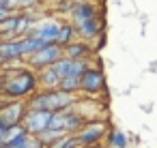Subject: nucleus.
Listing matches in <instances>:
<instances>
[{
  "label": "nucleus",
  "mask_w": 157,
  "mask_h": 148,
  "mask_svg": "<svg viewBox=\"0 0 157 148\" xmlns=\"http://www.w3.org/2000/svg\"><path fill=\"white\" fill-rule=\"evenodd\" d=\"M39 88H41L39 71L30 69L26 60L2 65V99L5 101H13V99L28 101Z\"/></svg>",
  "instance_id": "nucleus-1"
},
{
  "label": "nucleus",
  "mask_w": 157,
  "mask_h": 148,
  "mask_svg": "<svg viewBox=\"0 0 157 148\" xmlns=\"http://www.w3.org/2000/svg\"><path fill=\"white\" fill-rule=\"evenodd\" d=\"M80 97L82 94L67 92L63 88H39L28 99V105H30V109H43V112H54L56 114V112L73 107L80 101Z\"/></svg>",
  "instance_id": "nucleus-2"
},
{
  "label": "nucleus",
  "mask_w": 157,
  "mask_h": 148,
  "mask_svg": "<svg viewBox=\"0 0 157 148\" xmlns=\"http://www.w3.org/2000/svg\"><path fill=\"white\" fill-rule=\"evenodd\" d=\"M101 92H105V75H103V69L99 65L90 62V67L82 75L80 94L82 97H88V99H99Z\"/></svg>",
  "instance_id": "nucleus-3"
},
{
  "label": "nucleus",
  "mask_w": 157,
  "mask_h": 148,
  "mask_svg": "<svg viewBox=\"0 0 157 148\" xmlns=\"http://www.w3.org/2000/svg\"><path fill=\"white\" fill-rule=\"evenodd\" d=\"M65 58V47L58 45V43H48L45 47H41L39 52H35L33 56L26 58V65L35 71H43L52 65H56L58 60Z\"/></svg>",
  "instance_id": "nucleus-4"
},
{
  "label": "nucleus",
  "mask_w": 157,
  "mask_h": 148,
  "mask_svg": "<svg viewBox=\"0 0 157 148\" xmlns=\"http://www.w3.org/2000/svg\"><path fill=\"white\" fill-rule=\"evenodd\" d=\"M88 120L75 109V107H69V109H63V112H56L54 118H52V124L50 129L54 131H60V133H78Z\"/></svg>",
  "instance_id": "nucleus-5"
},
{
  "label": "nucleus",
  "mask_w": 157,
  "mask_h": 148,
  "mask_svg": "<svg viewBox=\"0 0 157 148\" xmlns=\"http://www.w3.org/2000/svg\"><path fill=\"white\" fill-rule=\"evenodd\" d=\"M30 105L26 99H13L5 101L2 109H0V127H11V124H22Z\"/></svg>",
  "instance_id": "nucleus-6"
},
{
  "label": "nucleus",
  "mask_w": 157,
  "mask_h": 148,
  "mask_svg": "<svg viewBox=\"0 0 157 148\" xmlns=\"http://www.w3.org/2000/svg\"><path fill=\"white\" fill-rule=\"evenodd\" d=\"M63 22H65V20L58 17V15H43V17L37 20V24L33 26L30 35L43 39V41H48V43H56L58 32H60V28H63Z\"/></svg>",
  "instance_id": "nucleus-7"
},
{
  "label": "nucleus",
  "mask_w": 157,
  "mask_h": 148,
  "mask_svg": "<svg viewBox=\"0 0 157 148\" xmlns=\"http://www.w3.org/2000/svg\"><path fill=\"white\" fill-rule=\"evenodd\" d=\"M75 135H78L82 146H97L108 135V122H105V118L103 120H88Z\"/></svg>",
  "instance_id": "nucleus-8"
},
{
  "label": "nucleus",
  "mask_w": 157,
  "mask_h": 148,
  "mask_svg": "<svg viewBox=\"0 0 157 148\" xmlns=\"http://www.w3.org/2000/svg\"><path fill=\"white\" fill-rule=\"evenodd\" d=\"M69 65H71V58L65 56L56 65L39 71V84H41V88H58L60 82H63V77L69 73Z\"/></svg>",
  "instance_id": "nucleus-9"
},
{
  "label": "nucleus",
  "mask_w": 157,
  "mask_h": 148,
  "mask_svg": "<svg viewBox=\"0 0 157 148\" xmlns=\"http://www.w3.org/2000/svg\"><path fill=\"white\" fill-rule=\"evenodd\" d=\"M52 118H54V112H43V109H28L26 118H24V127L28 129V133L33 135H41L43 131L50 129L52 124Z\"/></svg>",
  "instance_id": "nucleus-10"
},
{
  "label": "nucleus",
  "mask_w": 157,
  "mask_h": 148,
  "mask_svg": "<svg viewBox=\"0 0 157 148\" xmlns=\"http://www.w3.org/2000/svg\"><path fill=\"white\" fill-rule=\"evenodd\" d=\"M97 7H99V2H80V5H73L71 11H69V15L65 20L71 22L78 28V26L86 24L88 20H93L95 15H99V9Z\"/></svg>",
  "instance_id": "nucleus-11"
},
{
  "label": "nucleus",
  "mask_w": 157,
  "mask_h": 148,
  "mask_svg": "<svg viewBox=\"0 0 157 148\" xmlns=\"http://www.w3.org/2000/svg\"><path fill=\"white\" fill-rule=\"evenodd\" d=\"M26 52H24V41L22 39H11V41H2L0 43V62H17L24 60Z\"/></svg>",
  "instance_id": "nucleus-12"
},
{
  "label": "nucleus",
  "mask_w": 157,
  "mask_h": 148,
  "mask_svg": "<svg viewBox=\"0 0 157 148\" xmlns=\"http://www.w3.org/2000/svg\"><path fill=\"white\" fill-rule=\"evenodd\" d=\"M95 54H97V52L93 50V45H90L88 41H82V39H78V41H73V43H69V45L65 47V56L71 58V60H86V62H93Z\"/></svg>",
  "instance_id": "nucleus-13"
},
{
  "label": "nucleus",
  "mask_w": 157,
  "mask_h": 148,
  "mask_svg": "<svg viewBox=\"0 0 157 148\" xmlns=\"http://www.w3.org/2000/svg\"><path fill=\"white\" fill-rule=\"evenodd\" d=\"M103 15L99 13V15H95L93 20H88L86 24H82V26H78V37L82 39V41H93L95 37H99V35H103Z\"/></svg>",
  "instance_id": "nucleus-14"
},
{
  "label": "nucleus",
  "mask_w": 157,
  "mask_h": 148,
  "mask_svg": "<svg viewBox=\"0 0 157 148\" xmlns=\"http://www.w3.org/2000/svg\"><path fill=\"white\" fill-rule=\"evenodd\" d=\"M80 37H78V28L71 24V22H63V28H60V32H58V39H56V43L58 45H63V47H67L69 43H73V41H78Z\"/></svg>",
  "instance_id": "nucleus-15"
},
{
  "label": "nucleus",
  "mask_w": 157,
  "mask_h": 148,
  "mask_svg": "<svg viewBox=\"0 0 157 148\" xmlns=\"http://www.w3.org/2000/svg\"><path fill=\"white\" fill-rule=\"evenodd\" d=\"M28 129L24 124H11V127H0V144H9L11 139H15L17 135L26 133Z\"/></svg>",
  "instance_id": "nucleus-16"
},
{
  "label": "nucleus",
  "mask_w": 157,
  "mask_h": 148,
  "mask_svg": "<svg viewBox=\"0 0 157 148\" xmlns=\"http://www.w3.org/2000/svg\"><path fill=\"white\" fill-rule=\"evenodd\" d=\"M127 135L121 129H110L108 133V148H127Z\"/></svg>",
  "instance_id": "nucleus-17"
},
{
  "label": "nucleus",
  "mask_w": 157,
  "mask_h": 148,
  "mask_svg": "<svg viewBox=\"0 0 157 148\" xmlns=\"http://www.w3.org/2000/svg\"><path fill=\"white\" fill-rule=\"evenodd\" d=\"M50 148H82V144H80V139H78L75 133H67L58 142H54Z\"/></svg>",
  "instance_id": "nucleus-18"
},
{
  "label": "nucleus",
  "mask_w": 157,
  "mask_h": 148,
  "mask_svg": "<svg viewBox=\"0 0 157 148\" xmlns=\"http://www.w3.org/2000/svg\"><path fill=\"white\" fill-rule=\"evenodd\" d=\"M71 7H73V2H71V0H56V2H52V13L65 20V17L69 15Z\"/></svg>",
  "instance_id": "nucleus-19"
},
{
  "label": "nucleus",
  "mask_w": 157,
  "mask_h": 148,
  "mask_svg": "<svg viewBox=\"0 0 157 148\" xmlns=\"http://www.w3.org/2000/svg\"><path fill=\"white\" fill-rule=\"evenodd\" d=\"M73 5H80V2H99V0H71Z\"/></svg>",
  "instance_id": "nucleus-20"
},
{
  "label": "nucleus",
  "mask_w": 157,
  "mask_h": 148,
  "mask_svg": "<svg viewBox=\"0 0 157 148\" xmlns=\"http://www.w3.org/2000/svg\"><path fill=\"white\" fill-rule=\"evenodd\" d=\"M82 148H101V146L97 144V146H82Z\"/></svg>",
  "instance_id": "nucleus-21"
},
{
  "label": "nucleus",
  "mask_w": 157,
  "mask_h": 148,
  "mask_svg": "<svg viewBox=\"0 0 157 148\" xmlns=\"http://www.w3.org/2000/svg\"><path fill=\"white\" fill-rule=\"evenodd\" d=\"M0 148H11V146L9 144H0Z\"/></svg>",
  "instance_id": "nucleus-22"
},
{
  "label": "nucleus",
  "mask_w": 157,
  "mask_h": 148,
  "mask_svg": "<svg viewBox=\"0 0 157 148\" xmlns=\"http://www.w3.org/2000/svg\"><path fill=\"white\" fill-rule=\"evenodd\" d=\"M45 2H50V5H52V2H56V0H45Z\"/></svg>",
  "instance_id": "nucleus-23"
}]
</instances>
